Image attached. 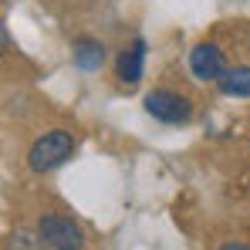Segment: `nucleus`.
<instances>
[{
	"instance_id": "nucleus-1",
	"label": "nucleus",
	"mask_w": 250,
	"mask_h": 250,
	"mask_svg": "<svg viewBox=\"0 0 250 250\" xmlns=\"http://www.w3.org/2000/svg\"><path fill=\"white\" fill-rule=\"evenodd\" d=\"M75 135L68 132V128H47L44 135L34 139V146L27 149V169L31 172H54V169H61L71 156H75Z\"/></svg>"
},
{
	"instance_id": "nucleus-4",
	"label": "nucleus",
	"mask_w": 250,
	"mask_h": 250,
	"mask_svg": "<svg viewBox=\"0 0 250 250\" xmlns=\"http://www.w3.org/2000/svg\"><path fill=\"white\" fill-rule=\"evenodd\" d=\"M146 51H149L146 38H132L119 51V58H115V82H119V88L135 91L142 84V78H146Z\"/></svg>"
},
{
	"instance_id": "nucleus-10",
	"label": "nucleus",
	"mask_w": 250,
	"mask_h": 250,
	"mask_svg": "<svg viewBox=\"0 0 250 250\" xmlns=\"http://www.w3.org/2000/svg\"><path fill=\"white\" fill-rule=\"evenodd\" d=\"M216 250H250L247 244H240V240H230V244H220Z\"/></svg>"
},
{
	"instance_id": "nucleus-3",
	"label": "nucleus",
	"mask_w": 250,
	"mask_h": 250,
	"mask_svg": "<svg viewBox=\"0 0 250 250\" xmlns=\"http://www.w3.org/2000/svg\"><path fill=\"white\" fill-rule=\"evenodd\" d=\"M142 105H146V115H152L156 122H163V125H186L193 119L189 95H183L176 88H152Z\"/></svg>"
},
{
	"instance_id": "nucleus-8",
	"label": "nucleus",
	"mask_w": 250,
	"mask_h": 250,
	"mask_svg": "<svg viewBox=\"0 0 250 250\" xmlns=\"http://www.w3.org/2000/svg\"><path fill=\"white\" fill-rule=\"evenodd\" d=\"M7 250H47L44 240L38 233H27V230H17L10 240H7Z\"/></svg>"
},
{
	"instance_id": "nucleus-5",
	"label": "nucleus",
	"mask_w": 250,
	"mask_h": 250,
	"mask_svg": "<svg viewBox=\"0 0 250 250\" xmlns=\"http://www.w3.org/2000/svg\"><path fill=\"white\" fill-rule=\"evenodd\" d=\"M186 64H189V75H193L196 82H203V84H216V82H220V75L227 71V58H223L220 44H213V41L193 44Z\"/></svg>"
},
{
	"instance_id": "nucleus-7",
	"label": "nucleus",
	"mask_w": 250,
	"mask_h": 250,
	"mask_svg": "<svg viewBox=\"0 0 250 250\" xmlns=\"http://www.w3.org/2000/svg\"><path fill=\"white\" fill-rule=\"evenodd\" d=\"M220 95L227 98H250V64H237V68H227L220 75Z\"/></svg>"
},
{
	"instance_id": "nucleus-6",
	"label": "nucleus",
	"mask_w": 250,
	"mask_h": 250,
	"mask_svg": "<svg viewBox=\"0 0 250 250\" xmlns=\"http://www.w3.org/2000/svg\"><path fill=\"white\" fill-rule=\"evenodd\" d=\"M105 58H108L105 44L98 41V38H91V34H78V38L71 41V61H75V68H78V71H84V75L102 71Z\"/></svg>"
},
{
	"instance_id": "nucleus-9",
	"label": "nucleus",
	"mask_w": 250,
	"mask_h": 250,
	"mask_svg": "<svg viewBox=\"0 0 250 250\" xmlns=\"http://www.w3.org/2000/svg\"><path fill=\"white\" fill-rule=\"evenodd\" d=\"M3 51H10V34H7V27H3V21H0V54Z\"/></svg>"
},
{
	"instance_id": "nucleus-2",
	"label": "nucleus",
	"mask_w": 250,
	"mask_h": 250,
	"mask_svg": "<svg viewBox=\"0 0 250 250\" xmlns=\"http://www.w3.org/2000/svg\"><path fill=\"white\" fill-rule=\"evenodd\" d=\"M38 237L44 240L47 250H84V230L78 220L64 216V213H41L38 216Z\"/></svg>"
}]
</instances>
